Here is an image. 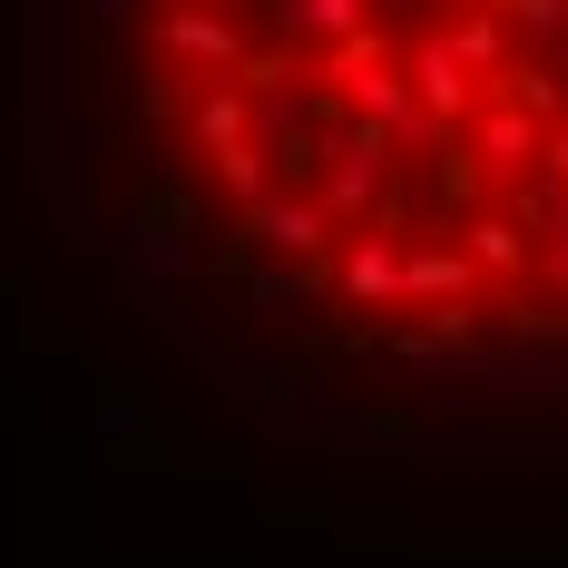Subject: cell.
<instances>
[{
  "label": "cell",
  "mask_w": 568,
  "mask_h": 568,
  "mask_svg": "<svg viewBox=\"0 0 568 568\" xmlns=\"http://www.w3.org/2000/svg\"><path fill=\"white\" fill-rule=\"evenodd\" d=\"M442 294H480L470 245H412L402 255V304H442Z\"/></svg>",
  "instance_id": "10"
},
{
  "label": "cell",
  "mask_w": 568,
  "mask_h": 568,
  "mask_svg": "<svg viewBox=\"0 0 568 568\" xmlns=\"http://www.w3.org/2000/svg\"><path fill=\"white\" fill-rule=\"evenodd\" d=\"M480 99H519L529 118H568V79L549 69V59H529V50H510V69L480 89Z\"/></svg>",
  "instance_id": "14"
},
{
  "label": "cell",
  "mask_w": 568,
  "mask_h": 568,
  "mask_svg": "<svg viewBox=\"0 0 568 568\" xmlns=\"http://www.w3.org/2000/svg\"><path fill=\"white\" fill-rule=\"evenodd\" d=\"M235 235H245L255 255H324V245H334V216L314 206V186H265V196L235 206Z\"/></svg>",
  "instance_id": "3"
},
{
  "label": "cell",
  "mask_w": 568,
  "mask_h": 568,
  "mask_svg": "<svg viewBox=\"0 0 568 568\" xmlns=\"http://www.w3.org/2000/svg\"><path fill=\"white\" fill-rule=\"evenodd\" d=\"M138 109L168 118V128H186V109H196V79H176V59H158V69H148V89H138Z\"/></svg>",
  "instance_id": "19"
},
{
  "label": "cell",
  "mask_w": 568,
  "mask_h": 568,
  "mask_svg": "<svg viewBox=\"0 0 568 568\" xmlns=\"http://www.w3.org/2000/svg\"><path fill=\"white\" fill-rule=\"evenodd\" d=\"M539 176H559V186H568V118L539 128Z\"/></svg>",
  "instance_id": "22"
},
{
  "label": "cell",
  "mask_w": 568,
  "mask_h": 568,
  "mask_svg": "<svg viewBox=\"0 0 568 568\" xmlns=\"http://www.w3.org/2000/svg\"><path fill=\"white\" fill-rule=\"evenodd\" d=\"M206 168H216V186L245 206V196H265V186H275V148H265V138H235V148H216Z\"/></svg>",
  "instance_id": "16"
},
{
  "label": "cell",
  "mask_w": 568,
  "mask_h": 568,
  "mask_svg": "<svg viewBox=\"0 0 568 568\" xmlns=\"http://www.w3.org/2000/svg\"><path fill=\"white\" fill-rule=\"evenodd\" d=\"M314 118H324V109L304 99V79H284V89H255V99H245V138H265V148H294Z\"/></svg>",
  "instance_id": "13"
},
{
  "label": "cell",
  "mask_w": 568,
  "mask_h": 568,
  "mask_svg": "<svg viewBox=\"0 0 568 568\" xmlns=\"http://www.w3.org/2000/svg\"><path fill=\"white\" fill-rule=\"evenodd\" d=\"M79 10H89L99 30H128V20H138V0H79Z\"/></svg>",
  "instance_id": "23"
},
{
  "label": "cell",
  "mask_w": 568,
  "mask_h": 568,
  "mask_svg": "<svg viewBox=\"0 0 568 568\" xmlns=\"http://www.w3.org/2000/svg\"><path fill=\"white\" fill-rule=\"evenodd\" d=\"M442 40L460 50V69H470L480 89H490V79L510 69V20H500V0H470V10H460L452 30H442Z\"/></svg>",
  "instance_id": "12"
},
{
  "label": "cell",
  "mask_w": 568,
  "mask_h": 568,
  "mask_svg": "<svg viewBox=\"0 0 568 568\" xmlns=\"http://www.w3.org/2000/svg\"><path fill=\"white\" fill-rule=\"evenodd\" d=\"M334 99H343L353 118H373V128H383L393 148H422V158H432V148L452 138L442 118H432L422 99H412V79H402V59H363L353 79H334Z\"/></svg>",
  "instance_id": "1"
},
{
  "label": "cell",
  "mask_w": 568,
  "mask_h": 568,
  "mask_svg": "<svg viewBox=\"0 0 568 568\" xmlns=\"http://www.w3.org/2000/svg\"><path fill=\"white\" fill-rule=\"evenodd\" d=\"M99 432H158V393L138 373H99Z\"/></svg>",
  "instance_id": "17"
},
{
  "label": "cell",
  "mask_w": 568,
  "mask_h": 568,
  "mask_svg": "<svg viewBox=\"0 0 568 568\" xmlns=\"http://www.w3.org/2000/svg\"><path fill=\"white\" fill-rule=\"evenodd\" d=\"M539 128H549V118H529L519 99H490V109L470 118V158H480V176H490V186L529 176L539 168Z\"/></svg>",
  "instance_id": "7"
},
{
  "label": "cell",
  "mask_w": 568,
  "mask_h": 568,
  "mask_svg": "<svg viewBox=\"0 0 568 568\" xmlns=\"http://www.w3.org/2000/svg\"><path fill=\"white\" fill-rule=\"evenodd\" d=\"M460 245H470V265H480V275H500V284L529 275V226H519L510 206H480V216L460 226Z\"/></svg>",
  "instance_id": "11"
},
{
  "label": "cell",
  "mask_w": 568,
  "mask_h": 568,
  "mask_svg": "<svg viewBox=\"0 0 568 568\" xmlns=\"http://www.w3.org/2000/svg\"><path fill=\"white\" fill-rule=\"evenodd\" d=\"M20 343L30 353H89V294L79 284H20Z\"/></svg>",
  "instance_id": "9"
},
{
  "label": "cell",
  "mask_w": 568,
  "mask_h": 568,
  "mask_svg": "<svg viewBox=\"0 0 568 568\" xmlns=\"http://www.w3.org/2000/svg\"><path fill=\"white\" fill-rule=\"evenodd\" d=\"M510 216H519V226H529V235H539V226H549V216H568V186H559V176H529V186H519V196H510Z\"/></svg>",
  "instance_id": "21"
},
{
  "label": "cell",
  "mask_w": 568,
  "mask_h": 568,
  "mask_svg": "<svg viewBox=\"0 0 568 568\" xmlns=\"http://www.w3.org/2000/svg\"><path fill=\"white\" fill-rule=\"evenodd\" d=\"M402 79H412V99L442 118V128H460V118H470V99H480V79L460 69V50L442 40V30H422V40L402 50Z\"/></svg>",
  "instance_id": "6"
},
{
  "label": "cell",
  "mask_w": 568,
  "mask_h": 568,
  "mask_svg": "<svg viewBox=\"0 0 568 568\" xmlns=\"http://www.w3.org/2000/svg\"><path fill=\"white\" fill-rule=\"evenodd\" d=\"M334 294L353 304V314H393L402 304V245H393V226H353V245H343V265H334Z\"/></svg>",
  "instance_id": "5"
},
{
  "label": "cell",
  "mask_w": 568,
  "mask_h": 568,
  "mask_svg": "<svg viewBox=\"0 0 568 568\" xmlns=\"http://www.w3.org/2000/svg\"><path fill=\"white\" fill-rule=\"evenodd\" d=\"M186 138H196V148H206V158H216V148H235V138H245V89H196V109H186Z\"/></svg>",
  "instance_id": "15"
},
{
  "label": "cell",
  "mask_w": 568,
  "mask_h": 568,
  "mask_svg": "<svg viewBox=\"0 0 568 568\" xmlns=\"http://www.w3.org/2000/svg\"><path fill=\"white\" fill-rule=\"evenodd\" d=\"M373 10H422V0H373Z\"/></svg>",
  "instance_id": "24"
},
{
  "label": "cell",
  "mask_w": 568,
  "mask_h": 568,
  "mask_svg": "<svg viewBox=\"0 0 568 568\" xmlns=\"http://www.w3.org/2000/svg\"><path fill=\"white\" fill-rule=\"evenodd\" d=\"M480 402H568V343H500Z\"/></svg>",
  "instance_id": "8"
},
{
  "label": "cell",
  "mask_w": 568,
  "mask_h": 568,
  "mask_svg": "<svg viewBox=\"0 0 568 568\" xmlns=\"http://www.w3.org/2000/svg\"><path fill=\"white\" fill-rule=\"evenodd\" d=\"M500 20H510L529 50H549V40H568V0H500Z\"/></svg>",
  "instance_id": "20"
},
{
  "label": "cell",
  "mask_w": 568,
  "mask_h": 568,
  "mask_svg": "<svg viewBox=\"0 0 568 568\" xmlns=\"http://www.w3.org/2000/svg\"><path fill=\"white\" fill-rule=\"evenodd\" d=\"M158 59H176V69H235L245 59V30H235V10L176 0L168 20H158Z\"/></svg>",
  "instance_id": "4"
},
{
  "label": "cell",
  "mask_w": 568,
  "mask_h": 568,
  "mask_svg": "<svg viewBox=\"0 0 568 568\" xmlns=\"http://www.w3.org/2000/svg\"><path fill=\"white\" fill-rule=\"evenodd\" d=\"M206 10H245V0H206Z\"/></svg>",
  "instance_id": "25"
},
{
  "label": "cell",
  "mask_w": 568,
  "mask_h": 568,
  "mask_svg": "<svg viewBox=\"0 0 568 568\" xmlns=\"http://www.w3.org/2000/svg\"><path fill=\"white\" fill-rule=\"evenodd\" d=\"M128 265H138L148 284H186L196 265H206L186 186H148V196H138V226H128Z\"/></svg>",
  "instance_id": "2"
},
{
  "label": "cell",
  "mask_w": 568,
  "mask_h": 568,
  "mask_svg": "<svg viewBox=\"0 0 568 568\" xmlns=\"http://www.w3.org/2000/svg\"><path fill=\"white\" fill-rule=\"evenodd\" d=\"M235 460H245L235 432H176V470H196V480H226Z\"/></svg>",
  "instance_id": "18"
}]
</instances>
